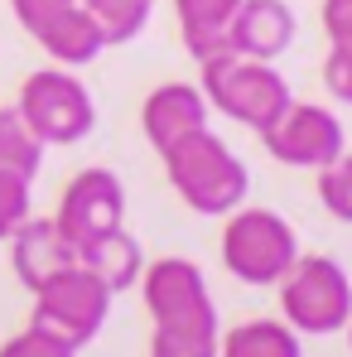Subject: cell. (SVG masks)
<instances>
[{
    "label": "cell",
    "mask_w": 352,
    "mask_h": 357,
    "mask_svg": "<svg viewBox=\"0 0 352 357\" xmlns=\"http://www.w3.org/2000/svg\"><path fill=\"white\" fill-rule=\"evenodd\" d=\"M160 160H164L169 188H174L198 218H227V213H236L246 203V193H251V169L241 165V155H236L213 126L193 130L188 140H178L174 150H164Z\"/></svg>",
    "instance_id": "cell-1"
},
{
    "label": "cell",
    "mask_w": 352,
    "mask_h": 357,
    "mask_svg": "<svg viewBox=\"0 0 352 357\" xmlns=\"http://www.w3.org/2000/svg\"><path fill=\"white\" fill-rule=\"evenodd\" d=\"M135 285H140V299H145V314H150L155 333L217 343V333H222L217 304H213V290H208L203 271H198L188 256L145 261V271H140Z\"/></svg>",
    "instance_id": "cell-2"
},
{
    "label": "cell",
    "mask_w": 352,
    "mask_h": 357,
    "mask_svg": "<svg viewBox=\"0 0 352 357\" xmlns=\"http://www.w3.org/2000/svg\"><path fill=\"white\" fill-rule=\"evenodd\" d=\"M198 68H203V82L198 87L208 97V107H217L222 116L241 121L246 130H266L294 102L290 82H285V73L275 63L241 59L232 49H217V54H208Z\"/></svg>",
    "instance_id": "cell-3"
},
{
    "label": "cell",
    "mask_w": 352,
    "mask_h": 357,
    "mask_svg": "<svg viewBox=\"0 0 352 357\" xmlns=\"http://www.w3.org/2000/svg\"><path fill=\"white\" fill-rule=\"evenodd\" d=\"M299 261V232L270 208H236L222 222V266L241 285H280Z\"/></svg>",
    "instance_id": "cell-4"
},
{
    "label": "cell",
    "mask_w": 352,
    "mask_h": 357,
    "mask_svg": "<svg viewBox=\"0 0 352 357\" xmlns=\"http://www.w3.org/2000/svg\"><path fill=\"white\" fill-rule=\"evenodd\" d=\"M280 314L294 333L304 338H328L343 333L352 319V275L333 256H304L294 261L280 280Z\"/></svg>",
    "instance_id": "cell-5"
},
{
    "label": "cell",
    "mask_w": 352,
    "mask_h": 357,
    "mask_svg": "<svg viewBox=\"0 0 352 357\" xmlns=\"http://www.w3.org/2000/svg\"><path fill=\"white\" fill-rule=\"evenodd\" d=\"M15 112L44 145H77L97 130V102L72 68H39L20 82Z\"/></svg>",
    "instance_id": "cell-6"
},
{
    "label": "cell",
    "mask_w": 352,
    "mask_h": 357,
    "mask_svg": "<svg viewBox=\"0 0 352 357\" xmlns=\"http://www.w3.org/2000/svg\"><path fill=\"white\" fill-rule=\"evenodd\" d=\"M112 299L116 295H112L87 266H68L63 275L44 280V285L34 290V314H29V324L44 328L49 338L68 343L72 353H82V348L107 328Z\"/></svg>",
    "instance_id": "cell-7"
},
{
    "label": "cell",
    "mask_w": 352,
    "mask_h": 357,
    "mask_svg": "<svg viewBox=\"0 0 352 357\" xmlns=\"http://www.w3.org/2000/svg\"><path fill=\"white\" fill-rule=\"evenodd\" d=\"M266 155L290 165V169H323L333 165L348 145H343V121L319 102H290L266 130H256Z\"/></svg>",
    "instance_id": "cell-8"
},
{
    "label": "cell",
    "mask_w": 352,
    "mask_h": 357,
    "mask_svg": "<svg viewBox=\"0 0 352 357\" xmlns=\"http://www.w3.org/2000/svg\"><path fill=\"white\" fill-rule=\"evenodd\" d=\"M54 227L72 246L125 227V188H121V178L112 169H82V174H72V183L63 188V198H59Z\"/></svg>",
    "instance_id": "cell-9"
},
{
    "label": "cell",
    "mask_w": 352,
    "mask_h": 357,
    "mask_svg": "<svg viewBox=\"0 0 352 357\" xmlns=\"http://www.w3.org/2000/svg\"><path fill=\"white\" fill-rule=\"evenodd\" d=\"M208 97H203V87L198 82H160L150 97H145V107H140V130H145V140H150V150L155 155H164V150H174L178 140H188L193 130H203L208 126Z\"/></svg>",
    "instance_id": "cell-10"
},
{
    "label": "cell",
    "mask_w": 352,
    "mask_h": 357,
    "mask_svg": "<svg viewBox=\"0 0 352 357\" xmlns=\"http://www.w3.org/2000/svg\"><path fill=\"white\" fill-rule=\"evenodd\" d=\"M5 241H10V271L29 295L44 280L63 275L68 266H77V246L54 227V218H24Z\"/></svg>",
    "instance_id": "cell-11"
},
{
    "label": "cell",
    "mask_w": 352,
    "mask_h": 357,
    "mask_svg": "<svg viewBox=\"0 0 352 357\" xmlns=\"http://www.w3.org/2000/svg\"><path fill=\"white\" fill-rule=\"evenodd\" d=\"M299 34V20L285 0H241L227 24V49L241 59L275 63Z\"/></svg>",
    "instance_id": "cell-12"
},
{
    "label": "cell",
    "mask_w": 352,
    "mask_h": 357,
    "mask_svg": "<svg viewBox=\"0 0 352 357\" xmlns=\"http://www.w3.org/2000/svg\"><path fill=\"white\" fill-rule=\"evenodd\" d=\"M49 59L59 63V68H92V63L107 54V39H102V29L92 24V15L82 10V5H72V10H63V15H54L44 29H34L29 34Z\"/></svg>",
    "instance_id": "cell-13"
},
{
    "label": "cell",
    "mask_w": 352,
    "mask_h": 357,
    "mask_svg": "<svg viewBox=\"0 0 352 357\" xmlns=\"http://www.w3.org/2000/svg\"><path fill=\"white\" fill-rule=\"evenodd\" d=\"M77 266H87L112 295H121V290H130V285L140 280L145 251H140V241L130 237L125 227H116V232H102V237L82 241V246H77Z\"/></svg>",
    "instance_id": "cell-14"
},
{
    "label": "cell",
    "mask_w": 352,
    "mask_h": 357,
    "mask_svg": "<svg viewBox=\"0 0 352 357\" xmlns=\"http://www.w3.org/2000/svg\"><path fill=\"white\" fill-rule=\"evenodd\" d=\"M236 5L241 0H174L183 49L198 63L208 59V54H217V49H227V24H232Z\"/></svg>",
    "instance_id": "cell-15"
},
{
    "label": "cell",
    "mask_w": 352,
    "mask_h": 357,
    "mask_svg": "<svg viewBox=\"0 0 352 357\" xmlns=\"http://www.w3.org/2000/svg\"><path fill=\"white\" fill-rule=\"evenodd\" d=\"M217 357H304V343L285 319H246L217 333Z\"/></svg>",
    "instance_id": "cell-16"
},
{
    "label": "cell",
    "mask_w": 352,
    "mask_h": 357,
    "mask_svg": "<svg viewBox=\"0 0 352 357\" xmlns=\"http://www.w3.org/2000/svg\"><path fill=\"white\" fill-rule=\"evenodd\" d=\"M44 140L24 126V116L15 112V107H0V169L5 174H20L34 183L39 174V165H44Z\"/></svg>",
    "instance_id": "cell-17"
},
{
    "label": "cell",
    "mask_w": 352,
    "mask_h": 357,
    "mask_svg": "<svg viewBox=\"0 0 352 357\" xmlns=\"http://www.w3.org/2000/svg\"><path fill=\"white\" fill-rule=\"evenodd\" d=\"M82 10L92 15V24L102 29V39L112 49V44H130L150 24L155 0H82Z\"/></svg>",
    "instance_id": "cell-18"
},
{
    "label": "cell",
    "mask_w": 352,
    "mask_h": 357,
    "mask_svg": "<svg viewBox=\"0 0 352 357\" xmlns=\"http://www.w3.org/2000/svg\"><path fill=\"white\" fill-rule=\"evenodd\" d=\"M314 174H319V203L328 208V218H338V222L352 227V155L343 150L333 165H323Z\"/></svg>",
    "instance_id": "cell-19"
},
{
    "label": "cell",
    "mask_w": 352,
    "mask_h": 357,
    "mask_svg": "<svg viewBox=\"0 0 352 357\" xmlns=\"http://www.w3.org/2000/svg\"><path fill=\"white\" fill-rule=\"evenodd\" d=\"M24 218H34V183L0 169V241L10 237Z\"/></svg>",
    "instance_id": "cell-20"
},
{
    "label": "cell",
    "mask_w": 352,
    "mask_h": 357,
    "mask_svg": "<svg viewBox=\"0 0 352 357\" xmlns=\"http://www.w3.org/2000/svg\"><path fill=\"white\" fill-rule=\"evenodd\" d=\"M0 357H77L68 343H59V338H49L44 328H20L15 338H5L0 343Z\"/></svg>",
    "instance_id": "cell-21"
},
{
    "label": "cell",
    "mask_w": 352,
    "mask_h": 357,
    "mask_svg": "<svg viewBox=\"0 0 352 357\" xmlns=\"http://www.w3.org/2000/svg\"><path fill=\"white\" fill-rule=\"evenodd\" d=\"M72 5H82V0H10V15L20 20L24 34H34V29H44L54 15L72 10Z\"/></svg>",
    "instance_id": "cell-22"
},
{
    "label": "cell",
    "mask_w": 352,
    "mask_h": 357,
    "mask_svg": "<svg viewBox=\"0 0 352 357\" xmlns=\"http://www.w3.org/2000/svg\"><path fill=\"white\" fill-rule=\"evenodd\" d=\"M323 34L328 49H352V0H323Z\"/></svg>",
    "instance_id": "cell-23"
},
{
    "label": "cell",
    "mask_w": 352,
    "mask_h": 357,
    "mask_svg": "<svg viewBox=\"0 0 352 357\" xmlns=\"http://www.w3.org/2000/svg\"><path fill=\"white\" fill-rule=\"evenodd\" d=\"M323 82H328V92H333L338 102L352 107V49H328V59H323Z\"/></svg>",
    "instance_id": "cell-24"
},
{
    "label": "cell",
    "mask_w": 352,
    "mask_h": 357,
    "mask_svg": "<svg viewBox=\"0 0 352 357\" xmlns=\"http://www.w3.org/2000/svg\"><path fill=\"white\" fill-rule=\"evenodd\" d=\"M150 357H217V343H198V338H164V333H150Z\"/></svg>",
    "instance_id": "cell-25"
},
{
    "label": "cell",
    "mask_w": 352,
    "mask_h": 357,
    "mask_svg": "<svg viewBox=\"0 0 352 357\" xmlns=\"http://www.w3.org/2000/svg\"><path fill=\"white\" fill-rule=\"evenodd\" d=\"M343 333H348V348H352V319H348V328H343Z\"/></svg>",
    "instance_id": "cell-26"
}]
</instances>
